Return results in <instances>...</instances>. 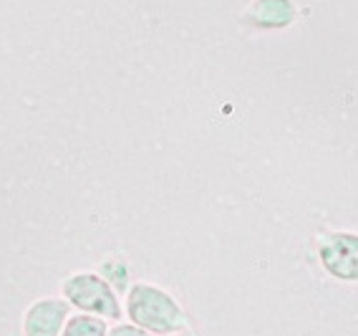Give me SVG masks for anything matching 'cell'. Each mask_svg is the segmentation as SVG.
Segmentation results:
<instances>
[{"mask_svg":"<svg viewBox=\"0 0 358 336\" xmlns=\"http://www.w3.org/2000/svg\"><path fill=\"white\" fill-rule=\"evenodd\" d=\"M320 263L338 281H358V235H326L320 240Z\"/></svg>","mask_w":358,"mask_h":336,"instance_id":"obj_3","label":"cell"},{"mask_svg":"<svg viewBox=\"0 0 358 336\" xmlns=\"http://www.w3.org/2000/svg\"><path fill=\"white\" fill-rule=\"evenodd\" d=\"M127 314L134 326L147 329L149 334H177L187 326L185 311L172 296L152 284H136L127 298Z\"/></svg>","mask_w":358,"mask_h":336,"instance_id":"obj_1","label":"cell"},{"mask_svg":"<svg viewBox=\"0 0 358 336\" xmlns=\"http://www.w3.org/2000/svg\"><path fill=\"white\" fill-rule=\"evenodd\" d=\"M69 306L71 304L58 301V298H41V301H36V304L26 311L23 334L26 336H58L66 326Z\"/></svg>","mask_w":358,"mask_h":336,"instance_id":"obj_4","label":"cell"},{"mask_svg":"<svg viewBox=\"0 0 358 336\" xmlns=\"http://www.w3.org/2000/svg\"><path fill=\"white\" fill-rule=\"evenodd\" d=\"M61 336H106V323L103 318L91 316V314H78L66 321Z\"/></svg>","mask_w":358,"mask_h":336,"instance_id":"obj_5","label":"cell"},{"mask_svg":"<svg viewBox=\"0 0 358 336\" xmlns=\"http://www.w3.org/2000/svg\"><path fill=\"white\" fill-rule=\"evenodd\" d=\"M64 296L71 306H76L83 314H91V316H99V318H111V321L122 318L119 298H116L114 288L101 276L78 273V276L66 278Z\"/></svg>","mask_w":358,"mask_h":336,"instance_id":"obj_2","label":"cell"},{"mask_svg":"<svg viewBox=\"0 0 358 336\" xmlns=\"http://www.w3.org/2000/svg\"><path fill=\"white\" fill-rule=\"evenodd\" d=\"M174 336H192V334H174Z\"/></svg>","mask_w":358,"mask_h":336,"instance_id":"obj_7","label":"cell"},{"mask_svg":"<svg viewBox=\"0 0 358 336\" xmlns=\"http://www.w3.org/2000/svg\"><path fill=\"white\" fill-rule=\"evenodd\" d=\"M106 336H154V334H149L147 329H139L134 323H119L111 331H106Z\"/></svg>","mask_w":358,"mask_h":336,"instance_id":"obj_6","label":"cell"}]
</instances>
